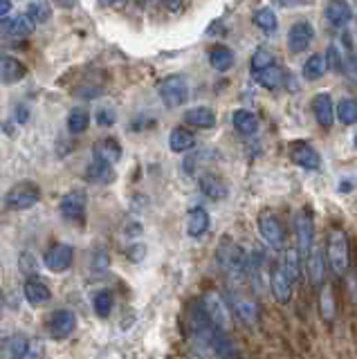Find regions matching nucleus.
<instances>
[{"label":"nucleus","instance_id":"obj_1","mask_svg":"<svg viewBox=\"0 0 357 359\" xmlns=\"http://www.w3.org/2000/svg\"><path fill=\"white\" fill-rule=\"evenodd\" d=\"M216 261L223 268V272L234 283H243L248 279V256H245L243 247L236 245L232 238H223L216 250Z\"/></svg>","mask_w":357,"mask_h":359},{"label":"nucleus","instance_id":"obj_2","mask_svg":"<svg viewBox=\"0 0 357 359\" xmlns=\"http://www.w3.org/2000/svg\"><path fill=\"white\" fill-rule=\"evenodd\" d=\"M328 261L337 276H344L348 272V265H351V245H348V236L342 229H333L328 236Z\"/></svg>","mask_w":357,"mask_h":359},{"label":"nucleus","instance_id":"obj_3","mask_svg":"<svg viewBox=\"0 0 357 359\" xmlns=\"http://www.w3.org/2000/svg\"><path fill=\"white\" fill-rule=\"evenodd\" d=\"M158 92H160V99H162L169 108H177L186 104V99H189V83H186V79L180 74H169L158 83Z\"/></svg>","mask_w":357,"mask_h":359},{"label":"nucleus","instance_id":"obj_4","mask_svg":"<svg viewBox=\"0 0 357 359\" xmlns=\"http://www.w3.org/2000/svg\"><path fill=\"white\" fill-rule=\"evenodd\" d=\"M200 303L205 307L209 321L214 323L218 330L229 332V328H232V312H229V305L225 303V298L218 292H207L200 298Z\"/></svg>","mask_w":357,"mask_h":359},{"label":"nucleus","instance_id":"obj_5","mask_svg":"<svg viewBox=\"0 0 357 359\" xmlns=\"http://www.w3.org/2000/svg\"><path fill=\"white\" fill-rule=\"evenodd\" d=\"M41 198V189L39 184L30 182V180H25V182H19L14 184L10 191L5 195V204L14 211H23V209H30L34 204L39 202Z\"/></svg>","mask_w":357,"mask_h":359},{"label":"nucleus","instance_id":"obj_6","mask_svg":"<svg viewBox=\"0 0 357 359\" xmlns=\"http://www.w3.org/2000/svg\"><path fill=\"white\" fill-rule=\"evenodd\" d=\"M294 225H296V252H299L301 259H308L314 245V220L308 207L296 213Z\"/></svg>","mask_w":357,"mask_h":359},{"label":"nucleus","instance_id":"obj_7","mask_svg":"<svg viewBox=\"0 0 357 359\" xmlns=\"http://www.w3.org/2000/svg\"><path fill=\"white\" fill-rule=\"evenodd\" d=\"M259 229H261V236L266 238V243L272 247V250H283L285 247V229L281 225V220L277 218V213L261 211Z\"/></svg>","mask_w":357,"mask_h":359},{"label":"nucleus","instance_id":"obj_8","mask_svg":"<svg viewBox=\"0 0 357 359\" xmlns=\"http://www.w3.org/2000/svg\"><path fill=\"white\" fill-rule=\"evenodd\" d=\"M58 209H61V216L67 222H83V218H86V193L79 189L65 193Z\"/></svg>","mask_w":357,"mask_h":359},{"label":"nucleus","instance_id":"obj_9","mask_svg":"<svg viewBox=\"0 0 357 359\" xmlns=\"http://www.w3.org/2000/svg\"><path fill=\"white\" fill-rule=\"evenodd\" d=\"M312 39H314V30L308 21L294 23L290 32H288V50H290L292 54H301L310 47Z\"/></svg>","mask_w":357,"mask_h":359},{"label":"nucleus","instance_id":"obj_10","mask_svg":"<svg viewBox=\"0 0 357 359\" xmlns=\"http://www.w3.org/2000/svg\"><path fill=\"white\" fill-rule=\"evenodd\" d=\"M290 160L296 166H301L305 171H317L321 166L319 153L314 151L308 142H292L290 144Z\"/></svg>","mask_w":357,"mask_h":359},{"label":"nucleus","instance_id":"obj_11","mask_svg":"<svg viewBox=\"0 0 357 359\" xmlns=\"http://www.w3.org/2000/svg\"><path fill=\"white\" fill-rule=\"evenodd\" d=\"M74 259V250L65 243H56L45 252V268L52 272H65L72 265Z\"/></svg>","mask_w":357,"mask_h":359},{"label":"nucleus","instance_id":"obj_12","mask_svg":"<svg viewBox=\"0 0 357 359\" xmlns=\"http://www.w3.org/2000/svg\"><path fill=\"white\" fill-rule=\"evenodd\" d=\"M270 287H272V294H274V298L279 303H290L292 281H290V276L285 274L283 265H277V268L270 272Z\"/></svg>","mask_w":357,"mask_h":359},{"label":"nucleus","instance_id":"obj_13","mask_svg":"<svg viewBox=\"0 0 357 359\" xmlns=\"http://www.w3.org/2000/svg\"><path fill=\"white\" fill-rule=\"evenodd\" d=\"M324 16H326V23L330 25V28L344 30L353 19V10L346 0H330L324 10Z\"/></svg>","mask_w":357,"mask_h":359},{"label":"nucleus","instance_id":"obj_14","mask_svg":"<svg viewBox=\"0 0 357 359\" xmlns=\"http://www.w3.org/2000/svg\"><path fill=\"white\" fill-rule=\"evenodd\" d=\"M74 326H76V317L70 310H56L52 317H50V335L56 341L70 337Z\"/></svg>","mask_w":357,"mask_h":359},{"label":"nucleus","instance_id":"obj_15","mask_svg":"<svg viewBox=\"0 0 357 359\" xmlns=\"http://www.w3.org/2000/svg\"><path fill=\"white\" fill-rule=\"evenodd\" d=\"M229 301H232V310L248 323V326H254V323L259 321V305L254 303V298L245 296L241 292H232L229 294Z\"/></svg>","mask_w":357,"mask_h":359},{"label":"nucleus","instance_id":"obj_16","mask_svg":"<svg viewBox=\"0 0 357 359\" xmlns=\"http://www.w3.org/2000/svg\"><path fill=\"white\" fill-rule=\"evenodd\" d=\"M198 186H200V191L211 200H225L227 193H229V186H227L225 180L220 175H216V173H211V171H207V173H200Z\"/></svg>","mask_w":357,"mask_h":359},{"label":"nucleus","instance_id":"obj_17","mask_svg":"<svg viewBox=\"0 0 357 359\" xmlns=\"http://www.w3.org/2000/svg\"><path fill=\"white\" fill-rule=\"evenodd\" d=\"M312 115L319 122V126H330L335 119V104L330 99L328 92H319V95L312 97Z\"/></svg>","mask_w":357,"mask_h":359},{"label":"nucleus","instance_id":"obj_18","mask_svg":"<svg viewBox=\"0 0 357 359\" xmlns=\"http://www.w3.org/2000/svg\"><path fill=\"white\" fill-rule=\"evenodd\" d=\"M36 28V23L30 19V14H19L14 19H7L3 25V34L12 39H28Z\"/></svg>","mask_w":357,"mask_h":359},{"label":"nucleus","instance_id":"obj_19","mask_svg":"<svg viewBox=\"0 0 357 359\" xmlns=\"http://www.w3.org/2000/svg\"><path fill=\"white\" fill-rule=\"evenodd\" d=\"M86 177H88V182L104 186V184L115 182V168H113V164H108V162L95 157L86 166Z\"/></svg>","mask_w":357,"mask_h":359},{"label":"nucleus","instance_id":"obj_20","mask_svg":"<svg viewBox=\"0 0 357 359\" xmlns=\"http://www.w3.org/2000/svg\"><path fill=\"white\" fill-rule=\"evenodd\" d=\"M30 350V341L23 335H12L0 341V359H25Z\"/></svg>","mask_w":357,"mask_h":359},{"label":"nucleus","instance_id":"obj_21","mask_svg":"<svg viewBox=\"0 0 357 359\" xmlns=\"http://www.w3.org/2000/svg\"><path fill=\"white\" fill-rule=\"evenodd\" d=\"M28 76V67H25L19 58L14 56H0V81L16 83Z\"/></svg>","mask_w":357,"mask_h":359},{"label":"nucleus","instance_id":"obj_22","mask_svg":"<svg viewBox=\"0 0 357 359\" xmlns=\"http://www.w3.org/2000/svg\"><path fill=\"white\" fill-rule=\"evenodd\" d=\"M209 229V213L207 209L202 207H193L189 211V216H186V234L191 238H200L205 236Z\"/></svg>","mask_w":357,"mask_h":359},{"label":"nucleus","instance_id":"obj_23","mask_svg":"<svg viewBox=\"0 0 357 359\" xmlns=\"http://www.w3.org/2000/svg\"><path fill=\"white\" fill-rule=\"evenodd\" d=\"M23 292H25V298H28L32 305H43V303L50 301V298H52L50 287L41 279H28L25 281Z\"/></svg>","mask_w":357,"mask_h":359},{"label":"nucleus","instance_id":"obj_24","mask_svg":"<svg viewBox=\"0 0 357 359\" xmlns=\"http://www.w3.org/2000/svg\"><path fill=\"white\" fill-rule=\"evenodd\" d=\"M305 268H308V279L314 287L324 285V279H326V265H324V256H321L319 250H314L308 254V259H305Z\"/></svg>","mask_w":357,"mask_h":359},{"label":"nucleus","instance_id":"obj_25","mask_svg":"<svg viewBox=\"0 0 357 359\" xmlns=\"http://www.w3.org/2000/svg\"><path fill=\"white\" fill-rule=\"evenodd\" d=\"M169 146H171L173 153H186L195 146V135L191 131H186V128L177 126L169 135Z\"/></svg>","mask_w":357,"mask_h":359},{"label":"nucleus","instance_id":"obj_26","mask_svg":"<svg viewBox=\"0 0 357 359\" xmlns=\"http://www.w3.org/2000/svg\"><path fill=\"white\" fill-rule=\"evenodd\" d=\"M254 79H257L263 88H268V90H274V88H279V85H283V81H285V74H283V70L279 65H268V67H263V70H259V72H254Z\"/></svg>","mask_w":357,"mask_h":359},{"label":"nucleus","instance_id":"obj_27","mask_svg":"<svg viewBox=\"0 0 357 359\" xmlns=\"http://www.w3.org/2000/svg\"><path fill=\"white\" fill-rule=\"evenodd\" d=\"M95 157L108 162V164H117L119 160H122V146H119V142L113 140V138H106L101 140L97 146H95Z\"/></svg>","mask_w":357,"mask_h":359},{"label":"nucleus","instance_id":"obj_28","mask_svg":"<svg viewBox=\"0 0 357 359\" xmlns=\"http://www.w3.org/2000/svg\"><path fill=\"white\" fill-rule=\"evenodd\" d=\"M184 122L195 128H214L216 126V115L209 108H191L184 113Z\"/></svg>","mask_w":357,"mask_h":359},{"label":"nucleus","instance_id":"obj_29","mask_svg":"<svg viewBox=\"0 0 357 359\" xmlns=\"http://www.w3.org/2000/svg\"><path fill=\"white\" fill-rule=\"evenodd\" d=\"M232 122L241 135H254L259 131V119L254 113H250V110H236L232 115Z\"/></svg>","mask_w":357,"mask_h":359},{"label":"nucleus","instance_id":"obj_30","mask_svg":"<svg viewBox=\"0 0 357 359\" xmlns=\"http://www.w3.org/2000/svg\"><path fill=\"white\" fill-rule=\"evenodd\" d=\"M90 126V113L86 108H74L70 115H67V131L72 135L86 133Z\"/></svg>","mask_w":357,"mask_h":359},{"label":"nucleus","instance_id":"obj_31","mask_svg":"<svg viewBox=\"0 0 357 359\" xmlns=\"http://www.w3.org/2000/svg\"><path fill=\"white\" fill-rule=\"evenodd\" d=\"M326 74V58L321 54L308 56V61L303 63V79L305 81H317Z\"/></svg>","mask_w":357,"mask_h":359},{"label":"nucleus","instance_id":"obj_32","mask_svg":"<svg viewBox=\"0 0 357 359\" xmlns=\"http://www.w3.org/2000/svg\"><path fill=\"white\" fill-rule=\"evenodd\" d=\"M252 21H254V25H257L259 30L270 32V34L279 28V19H277V14H274L272 7H261V10H257V12H254V16H252Z\"/></svg>","mask_w":357,"mask_h":359},{"label":"nucleus","instance_id":"obj_33","mask_svg":"<svg viewBox=\"0 0 357 359\" xmlns=\"http://www.w3.org/2000/svg\"><path fill=\"white\" fill-rule=\"evenodd\" d=\"M335 117L342 122L344 126H355L357 122V104L353 97H346L337 104L335 108Z\"/></svg>","mask_w":357,"mask_h":359},{"label":"nucleus","instance_id":"obj_34","mask_svg":"<svg viewBox=\"0 0 357 359\" xmlns=\"http://www.w3.org/2000/svg\"><path fill=\"white\" fill-rule=\"evenodd\" d=\"M209 63H211L214 70L227 72L229 67L234 65V52L232 50H227V47H214L211 50V54H209Z\"/></svg>","mask_w":357,"mask_h":359},{"label":"nucleus","instance_id":"obj_35","mask_svg":"<svg viewBox=\"0 0 357 359\" xmlns=\"http://www.w3.org/2000/svg\"><path fill=\"white\" fill-rule=\"evenodd\" d=\"M321 287V294H319V307H321V317L324 321H333L335 319V294H333V287L330 285H319Z\"/></svg>","mask_w":357,"mask_h":359},{"label":"nucleus","instance_id":"obj_36","mask_svg":"<svg viewBox=\"0 0 357 359\" xmlns=\"http://www.w3.org/2000/svg\"><path fill=\"white\" fill-rule=\"evenodd\" d=\"M326 67H333V70L339 74L348 72V61L344 56V50H339L335 43L328 47V52H326Z\"/></svg>","mask_w":357,"mask_h":359},{"label":"nucleus","instance_id":"obj_37","mask_svg":"<svg viewBox=\"0 0 357 359\" xmlns=\"http://www.w3.org/2000/svg\"><path fill=\"white\" fill-rule=\"evenodd\" d=\"M281 265H283L285 274L290 276V281L294 283V281L299 279V272H301V256H299V252H296V250H288Z\"/></svg>","mask_w":357,"mask_h":359},{"label":"nucleus","instance_id":"obj_38","mask_svg":"<svg viewBox=\"0 0 357 359\" xmlns=\"http://www.w3.org/2000/svg\"><path fill=\"white\" fill-rule=\"evenodd\" d=\"M28 14L34 23H45L50 21V16H52V7H50L45 0H32L28 7Z\"/></svg>","mask_w":357,"mask_h":359},{"label":"nucleus","instance_id":"obj_39","mask_svg":"<svg viewBox=\"0 0 357 359\" xmlns=\"http://www.w3.org/2000/svg\"><path fill=\"white\" fill-rule=\"evenodd\" d=\"M110 310H113V294L108 290H99L95 294V312L99 317H108Z\"/></svg>","mask_w":357,"mask_h":359},{"label":"nucleus","instance_id":"obj_40","mask_svg":"<svg viewBox=\"0 0 357 359\" xmlns=\"http://www.w3.org/2000/svg\"><path fill=\"white\" fill-rule=\"evenodd\" d=\"M272 63H274V54H272L270 50H266V47L257 50V52H254V56H252V74L263 70V67L272 65Z\"/></svg>","mask_w":357,"mask_h":359},{"label":"nucleus","instance_id":"obj_41","mask_svg":"<svg viewBox=\"0 0 357 359\" xmlns=\"http://www.w3.org/2000/svg\"><path fill=\"white\" fill-rule=\"evenodd\" d=\"M95 122L99 126H113L117 122V110L113 106H101V108H97Z\"/></svg>","mask_w":357,"mask_h":359},{"label":"nucleus","instance_id":"obj_42","mask_svg":"<svg viewBox=\"0 0 357 359\" xmlns=\"http://www.w3.org/2000/svg\"><path fill=\"white\" fill-rule=\"evenodd\" d=\"M72 95L79 99H97L104 95V88H97V85H81V88L72 90Z\"/></svg>","mask_w":357,"mask_h":359},{"label":"nucleus","instance_id":"obj_43","mask_svg":"<svg viewBox=\"0 0 357 359\" xmlns=\"http://www.w3.org/2000/svg\"><path fill=\"white\" fill-rule=\"evenodd\" d=\"M106 270H108V254L104 250H99L92 256V272H95V274H104Z\"/></svg>","mask_w":357,"mask_h":359},{"label":"nucleus","instance_id":"obj_44","mask_svg":"<svg viewBox=\"0 0 357 359\" xmlns=\"http://www.w3.org/2000/svg\"><path fill=\"white\" fill-rule=\"evenodd\" d=\"M126 256H129V261H133V263H142L144 256H147V245H142V243L131 245L129 252H126Z\"/></svg>","mask_w":357,"mask_h":359},{"label":"nucleus","instance_id":"obj_45","mask_svg":"<svg viewBox=\"0 0 357 359\" xmlns=\"http://www.w3.org/2000/svg\"><path fill=\"white\" fill-rule=\"evenodd\" d=\"M21 270L25 272V274H34L36 272V263H34V256L32 254H21Z\"/></svg>","mask_w":357,"mask_h":359},{"label":"nucleus","instance_id":"obj_46","mask_svg":"<svg viewBox=\"0 0 357 359\" xmlns=\"http://www.w3.org/2000/svg\"><path fill=\"white\" fill-rule=\"evenodd\" d=\"M12 12V0H0V23H3Z\"/></svg>","mask_w":357,"mask_h":359},{"label":"nucleus","instance_id":"obj_47","mask_svg":"<svg viewBox=\"0 0 357 359\" xmlns=\"http://www.w3.org/2000/svg\"><path fill=\"white\" fill-rule=\"evenodd\" d=\"M166 10H171V12H177L182 7V0H162Z\"/></svg>","mask_w":357,"mask_h":359},{"label":"nucleus","instance_id":"obj_48","mask_svg":"<svg viewBox=\"0 0 357 359\" xmlns=\"http://www.w3.org/2000/svg\"><path fill=\"white\" fill-rule=\"evenodd\" d=\"M16 119H19L21 124H25V119H28V108H25V106L23 108L21 106L16 108Z\"/></svg>","mask_w":357,"mask_h":359},{"label":"nucleus","instance_id":"obj_49","mask_svg":"<svg viewBox=\"0 0 357 359\" xmlns=\"http://www.w3.org/2000/svg\"><path fill=\"white\" fill-rule=\"evenodd\" d=\"M119 3H124V0H99V5L101 7H115Z\"/></svg>","mask_w":357,"mask_h":359},{"label":"nucleus","instance_id":"obj_50","mask_svg":"<svg viewBox=\"0 0 357 359\" xmlns=\"http://www.w3.org/2000/svg\"><path fill=\"white\" fill-rule=\"evenodd\" d=\"M272 5H277V7H285V5H290V0H272Z\"/></svg>","mask_w":357,"mask_h":359},{"label":"nucleus","instance_id":"obj_51","mask_svg":"<svg viewBox=\"0 0 357 359\" xmlns=\"http://www.w3.org/2000/svg\"><path fill=\"white\" fill-rule=\"evenodd\" d=\"M0 307H3V290H0Z\"/></svg>","mask_w":357,"mask_h":359}]
</instances>
